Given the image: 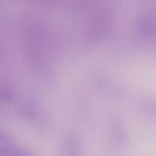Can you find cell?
Wrapping results in <instances>:
<instances>
[{
	"mask_svg": "<svg viewBox=\"0 0 156 156\" xmlns=\"http://www.w3.org/2000/svg\"><path fill=\"white\" fill-rule=\"evenodd\" d=\"M9 138L1 134L0 156H28L23 150L14 146Z\"/></svg>",
	"mask_w": 156,
	"mask_h": 156,
	"instance_id": "1",
	"label": "cell"
}]
</instances>
